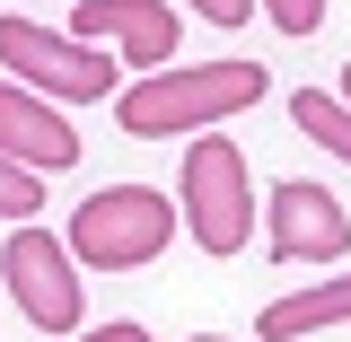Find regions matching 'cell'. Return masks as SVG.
<instances>
[{"label": "cell", "mask_w": 351, "mask_h": 342, "mask_svg": "<svg viewBox=\"0 0 351 342\" xmlns=\"http://www.w3.org/2000/svg\"><path fill=\"white\" fill-rule=\"evenodd\" d=\"M263 97L255 62H193V71H141L114 97V123L132 141H176V132H219L228 114H246Z\"/></svg>", "instance_id": "obj_1"}, {"label": "cell", "mask_w": 351, "mask_h": 342, "mask_svg": "<svg viewBox=\"0 0 351 342\" xmlns=\"http://www.w3.org/2000/svg\"><path fill=\"white\" fill-rule=\"evenodd\" d=\"M167 237H176V202L149 184H106L71 211V263L88 272H141L167 255Z\"/></svg>", "instance_id": "obj_2"}, {"label": "cell", "mask_w": 351, "mask_h": 342, "mask_svg": "<svg viewBox=\"0 0 351 342\" xmlns=\"http://www.w3.org/2000/svg\"><path fill=\"white\" fill-rule=\"evenodd\" d=\"M184 228L202 255H237L246 228H255V175H246V149L219 141V132H193L184 149Z\"/></svg>", "instance_id": "obj_3"}, {"label": "cell", "mask_w": 351, "mask_h": 342, "mask_svg": "<svg viewBox=\"0 0 351 342\" xmlns=\"http://www.w3.org/2000/svg\"><path fill=\"white\" fill-rule=\"evenodd\" d=\"M0 71L36 88V97H106L114 88V62L80 36H53L36 18H0Z\"/></svg>", "instance_id": "obj_4"}, {"label": "cell", "mask_w": 351, "mask_h": 342, "mask_svg": "<svg viewBox=\"0 0 351 342\" xmlns=\"http://www.w3.org/2000/svg\"><path fill=\"white\" fill-rule=\"evenodd\" d=\"M0 272H9V290H18V307H27V325H44V334H80V281H71V246H62V237L9 228Z\"/></svg>", "instance_id": "obj_5"}, {"label": "cell", "mask_w": 351, "mask_h": 342, "mask_svg": "<svg viewBox=\"0 0 351 342\" xmlns=\"http://www.w3.org/2000/svg\"><path fill=\"white\" fill-rule=\"evenodd\" d=\"M263 211H272V255H281V263H334L351 246V211L325 193V184H307V175L272 184Z\"/></svg>", "instance_id": "obj_6"}, {"label": "cell", "mask_w": 351, "mask_h": 342, "mask_svg": "<svg viewBox=\"0 0 351 342\" xmlns=\"http://www.w3.org/2000/svg\"><path fill=\"white\" fill-rule=\"evenodd\" d=\"M0 158H18V167H36V175H62V167H80V132L62 123L36 88L0 80Z\"/></svg>", "instance_id": "obj_7"}, {"label": "cell", "mask_w": 351, "mask_h": 342, "mask_svg": "<svg viewBox=\"0 0 351 342\" xmlns=\"http://www.w3.org/2000/svg\"><path fill=\"white\" fill-rule=\"evenodd\" d=\"M80 44H123L132 71L176 53V0H80Z\"/></svg>", "instance_id": "obj_8"}, {"label": "cell", "mask_w": 351, "mask_h": 342, "mask_svg": "<svg viewBox=\"0 0 351 342\" xmlns=\"http://www.w3.org/2000/svg\"><path fill=\"white\" fill-rule=\"evenodd\" d=\"M325 325H351V281H316V290H290V299L263 307V342H299Z\"/></svg>", "instance_id": "obj_9"}, {"label": "cell", "mask_w": 351, "mask_h": 342, "mask_svg": "<svg viewBox=\"0 0 351 342\" xmlns=\"http://www.w3.org/2000/svg\"><path fill=\"white\" fill-rule=\"evenodd\" d=\"M290 114H299L307 141H325L334 158H351V114H343V97H325V88H299L290 97Z\"/></svg>", "instance_id": "obj_10"}, {"label": "cell", "mask_w": 351, "mask_h": 342, "mask_svg": "<svg viewBox=\"0 0 351 342\" xmlns=\"http://www.w3.org/2000/svg\"><path fill=\"white\" fill-rule=\"evenodd\" d=\"M27 211H44V175L0 158V219H27Z\"/></svg>", "instance_id": "obj_11"}, {"label": "cell", "mask_w": 351, "mask_h": 342, "mask_svg": "<svg viewBox=\"0 0 351 342\" xmlns=\"http://www.w3.org/2000/svg\"><path fill=\"white\" fill-rule=\"evenodd\" d=\"M263 18H272L281 36H316V27H325V0H263Z\"/></svg>", "instance_id": "obj_12"}, {"label": "cell", "mask_w": 351, "mask_h": 342, "mask_svg": "<svg viewBox=\"0 0 351 342\" xmlns=\"http://www.w3.org/2000/svg\"><path fill=\"white\" fill-rule=\"evenodd\" d=\"M193 9H202L211 27H246V9H255V0H193Z\"/></svg>", "instance_id": "obj_13"}, {"label": "cell", "mask_w": 351, "mask_h": 342, "mask_svg": "<svg viewBox=\"0 0 351 342\" xmlns=\"http://www.w3.org/2000/svg\"><path fill=\"white\" fill-rule=\"evenodd\" d=\"M80 342H149L141 325H97V334H80Z\"/></svg>", "instance_id": "obj_14"}, {"label": "cell", "mask_w": 351, "mask_h": 342, "mask_svg": "<svg viewBox=\"0 0 351 342\" xmlns=\"http://www.w3.org/2000/svg\"><path fill=\"white\" fill-rule=\"evenodd\" d=\"M343 114H351V71H343Z\"/></svg>", "instance_id": "obj_15"}, {"label": "cell", "mask_w": 351, "mask_h": 342, "mask_svg": "<svg viewBox=\"0 0 351 342\" xmlns=\"http://www.w3.org/2000/svg\"><path fill=\"white\" fill-rule=\"evenodd\" d=\"M193 342H228V334H193Z\"/></svg>", "instance_id": "obj_16"}]
</instances>
